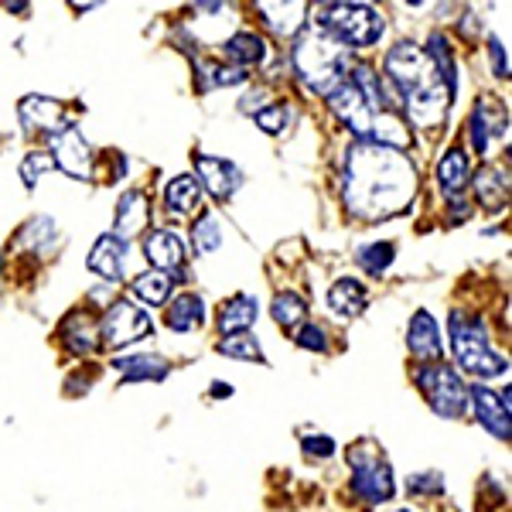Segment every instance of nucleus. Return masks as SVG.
<instances>
[{
  "label": "nucleus",
  "mask_w": 512,
  "mask_h": 512,
  "mask_svg": "<svg viewBox=\"0 0 512 512\" xmlns=\"http://www.w3.org/2000/svg\"><path fill=\"white\" fill-rule=\"evenodd\" d=\"M62 342H65V349H69V352L89 355L96 349V342H99L96 321H89L82 311H72V315L65 318V325H62Z\"/></svg>",
  "instance_id": "c85d7f7f"
},
{
  "label": "nucleus",
  "mask_w": 512,
  "mask_h": 512,
  "mask_svg": "<svg viewBox=\"0 0 512 512\" xmlns=\"http://www.w3.org/2000/svg\"><path fill=\"white\" fill-rule=\"evenodd\" d=\"M212 393H216V400H226V396L233 393V386H229V383H212Z\"/></svg>",
  "instance_id": "ea45409f"
},
{
  "label": "nucleus",
  "mask_w": 512,
  "mask_h": 512,
  "mask_svg": "<svg viewBox=\"0 0 512 512\" xmlns=\"http://www.w3.org/2000/svg\"><path fill=\"white\" fill-rule=\"evenodd\" d=\"M48 151H52L55 168L65 171L69 178L76 181H93L96 175V151L76 123H65L59 134L48 137Z\"/></svg>",
  "instance_id": "1a4fd4ad"
},
{
  "label": "nucleus",
  "mask_w": 512,
  "mask_h": 512,
  "mask_svg": "<svg viewBox=\"0 0 512 512\" xmlns=\"http://www.w3.org/2000/svg\"><path fill=\"white\" fill-rule=\"evenodd\" d=\"M400 512H410V509H400Z\"/></svg>",
  "instance_id": "79ce46f5"
},
{
  "label": "nucleus",
  "mask_w": 512,
  "mask_h": 512,
  "mask_svg": "<svg viewBox=\"0 0 512 512\" xmlns=\"http://www.w3.org/2000/svg\"><path fill=\"white\" fill-rule=\"evenodd\" d=\"M256 11L277 38H297L308 24V4H301V0H294V4H256Z\"/></svg>",
  "instance_id": "5701e85b"
},
{
  "label": "nucleus",
  "mask_w": 512,
  "mask_h": 512,
  "mask_svg": "<svg viewBox=\"0 0 512 512\" xmlns=\"http://www.w3.org/2000/svg\"><path fill=\"white\" fill-rule=\"evenodd\" d=\"M393 256H396V246L386 243V239H379V243H366L359 246V253H355V263H359L366 274H386V270L393 267Z\"/></svg>",
  "instance_id": "2f4dec72"
},
{
  "label": "nucleus",
  "mask_w": 512,
  "mask_h": 512,
  "mask_svg": "<svg viewBox=\"0 0 512 512\" xmlns=\"http://www.w3.org/2000/svg\"><path fill=\"white\" fill-rule=\"evenodd\" d=\"M260 318V304H256L253 294H233L219 304L216 311V325L222 335H236V332H250L253 321Z\"/></svg>",
  "instance_id": "4be33fe9"
},
{
  "label": "nucleus",
  "mask_w": 512,
  "mask_h": 512,
  "mask_svg": "<svg viewBox=\"0 0 512 512\" xmlns=\"http://www.w3.org/2000/svg\"><path fill=\"white\" fill-rule=\"evenodd\" d=\"M222 226H219V219L212 216V212H202L195 222H192V250L195 256H209V253H216L219 246H222Z\"/></svg>",
  "instance_id": "7c9ffc66"
},
{
  "label": "nucleus",
  "mask_w": 512,
  "mask_h": 512,
  "mask_svg": "<svg viewBox=\"0 0 512 512\" xmlns=\"http://www.w3.org/2000/svg\"><path fill=\"white\" fill-rule=\"evenodd\" d=\"M489 59H492V72L499 79H506L509 76V59H506V48H502V41L499 38H489Z\"/></svg>",
  "instance_id": "58836bf2"
},
{
  "label": "nucleus",
  "mask_w": 512,
  "mask_h": 512,
  "mask_svg": "<svg viewBox=\"0 0 512 512\" xmlns=\"http://www.w3.org/2000/svg\"><path fill=\"white\" fill-rule=\"evenodd\" d=\"M444 475L441 472H420V475H410L407 478V492L414 495H444Z\"/></svg>",
  "instance_id": "e433bc0d"
},
{
  "label": "nucleus",
  "mask_w": 512,
  "mask_h": 512,
  "mask_svg": "<svg viewBox=\"0 0 512 512\" xmlns=\"http://www.w3.org/2000/svg\"><path fill=\"white\" fill-rule=\"evenodd\" d=\"M161 205L168 216H188L202 205V188H198L195 175H175L164 185V195H161Z\"/></svg>",
  "instance_id": "393cba45"
},
{
  "label": "nucleus",
  "mask_w": 512,
  "mask_h": 512,
  "mask_svg": "<svg viewBox=\"0 0 512 512\" xmlns=\"http://www.w3.org/2000/svg\"><path fill=\"white\" fill-rule=\"evenodd\" d=\"M475 181V195L478 202L485 205V209H506V195H509V178L506 171H499L495 164H485V168H478V175H472Z\"/></svg>",
  "instance_id": "a878e982"
},
{
  "label": "nucleus",
  "mask_w": 512,
  "mask_h": 512,
  "mask_svg": "<svg viewBox=\"0 0 512 512\" xmlns=\"http://www.w3.org/2000/svg\"><path fill=\"white\" fill-rule=\"evenodd\" d=\"M175 284H178V277L161 274V270H144V274L134 277L130 294H134L140 304H168L171 294H175Z\"/></svg>",
  "instance_id": "cd10ccee"
},
{
  "label": "nucleus",
  "mask_w": 512,
  "mask_h": 512,
  "mask_svg": "<svg viewBox=\"0 0 512 512\" xmlns=\"http://www.w3.org/2000/svg\"><path fill=\"white\" fill-rule=\"evenodd\" d=\"M18 117H21V127L24 134H59L65 127V117H62V103L52 96H41V93H31L24 96L18 103Z\"/></svg>",
  "instance_id": "2eb2a0df"
},
{
  "label": "nucleus",
  "mask_w": 512,
  "mask_h": 512,
  "mask_svg": "<svg viewBox=\"0 0 512 512\" xmlns=\"http://www.w3.org/2000/svg\"><path fill=\"white\" fill-rule=\"evenodd\" d=\"M256 127L263 130V134H270V137H280L287 130V123L294 120V110L287 103H270V106H263L260 113H256Z\"/></svg>",
  "instance_id": "72a5a7b5"
},
{
  "label": "nucleus",
  "mask_w": 512,
  "mask_h": 512,
  "mask_svg": "<svg viewBox=\"0 0 512 512\" xmlns=\"http://www.w3.org/2000/svg\"><path fill=\"white\" fill-rule=\"evenodd\" d=\"M151 315H147L140 304L134 301H113L110 308L103 311V318L96 321V332H99V342L106 349H127V345L140 342V338L151 335Z\"/></svg>",
  "instance_id": "6e6552de"
},
{
  "label": "nucleus",
  "mask_w": 512,
  "mask_h": 512,
  "mask_svg": "<svg viewBox=\"0 0 512 512\" xmlns=\"http://www.w3.org/2000/svg\"><path fill=\"white\" fill-rule=\"evenodd\" d=\"M222 55L243 72L256 69V65L267 62V41H263V35H256V31H236V35L222 41Z\"/></svg>",
  "instance_id": "b1692460"
},
{
  "label": "nucleus",
  "mask_w": 512,
  "mask_h": 512,
  "mask_svg": "<svg viewBox=\"0 0 512 512\" xmlns=\"http://www.w3.org/2000/svg\"><path fill=\"white\" fill-rule=\"evenodd\" d=\"M417 390L427 396L431 410L444 420H461L468 410V386L448 362H424L414 373Z\"/></svg>",
  "instance_id": "423d86ee"
},
{
  "label": "nucleus",
  "mask_w": 512,
  "mask_h": 512,
  "mask_svg": "<svg viewBox=\"0 0 512 512\" xmlns=\"http://www.w3.org/2000/svg\"><path fill=\"white\" fill-rule=\"evenodd\" d=\"M291 65L301 79V86H308L315 96H332L345 79L352 76L355 62L342 45H335L328 35H321L318 28L301 31L294 38L291 48Z\"/></svg>",
  "instance_id": "f03ea898"
},
{
  "label": "nucleus",
  "mask_w": 512,
  "mask_h": 512,
  "mask_svg": "<svg viewBox=\"0 0 512 512\" xmlns=\"http://www.w3.org/2000/svg\"><path fill=\"white\" fill-rule=\"evenodd\" d=\"M297 349H308V352H328V332L321 325H315V321H304L301 328H297L294 335Z\"/></svg>",
  "instance_id": "c9c22d12"
},
{
  "label": "nucleus",
  "mask_w": 512,
  "mask_h": 512,
  "mask_svg": "<svg viewBox=\"0 0 512 512\" xmlns=\"http://www.w3.org/2000/svg\"><path fill=\"white\" fill-rule=\"evenodd\" d=\"M468 403H472L475 420L485 427V431L492 437H499V441H509V410H512L509 390L495 393L489 386L472 383L468 386Z\"/></svg>",
  "instance_id": "9b49d317"
},
{
  "label": "nucleus",
  "mask_w": 512,
  "mask_h": 512,
  "mask_svg": "<svg viewBox=\"0 0 512 512\" xmlns=\"http://www.w3.org/2000/svg\"><path fill=\"white\" fill-rule=\"evenodd\" d=\"M328 106H332V113L352 130L355 137H359V140L369 137V127H373L376 110L369 106V99L359 93V86H355L352 79H345L342 86L328 96Z\"/></svg>",
  "instance_id": "f8f14e48"
},
{
  "label": "nucleus",
  "mask_w": 512,
  "mask_h": 512,
  "mask_svg": "<svg viewBox=\"0 0 512 512\" xmlns=\"http://www.w3.org/2000/svg\"><path fill=\"white\" fill-rule=\"evenodd\" d=\"M349 465L355 472L352 489L362 502H369V506H386L396 495L393 465L379 451L369 448V444H355L349 451Z\"/></svg>",
  "instance_id": "0eeeda50"
},
{
  "label": "nucleus",
  "mask_w": 512,
  "mask_h": 512,
  "mask_svg": "<svg viewBox=\"0 0 512 512\" xmlns=\"http://www.w3.org/2000/svg\"><path fill=\"white\" fill-rule=\"evenodd\" d=\"M195 171H198V188H205L216 202L236 195V188L243 185V171L233 161L216 158V154H195Z\"/></svg>",
  "instance_id": "ddd939ff"
},
{
  "label": "nucleus",
  "mask_w": 512,
  "mask_h": 512,
  "mask_svg": "<svg viewBox=\"0 0 512 512\" xmlns=\"http://www.w3.org/2000/svg\"><path fill=\"white\" fill-rule=\"evenodd\" d=\"M209 315H205V297L195 294V291H185L178 297H171L168 311H164V325L171 328V332L178 335H188L195 332V328H202Z\"/></svg>",
  "instance_id": "412c9836"
},
{
  "label": "nucleus",
  "mask_w": 512,
  "mask_h": 512,
  "mask_svg": "<svg viewBox=\"0 0 512 512\" xmlns=\"http://www.w3.org/2000/svg\"><path fill=\"white\" fill-rule=\"evenodd\" d=\"M472 185V158L461 147H448L437 161V188L448 198H458Z\"/></svg>",
  "instance_id": "aec40b11"
},
{
  "label": "nucleus",
  "mask_w": 512,
  "mask_h": 512,
  "mask_svg": "<svg viewBox=\"0 0 512 512\" xmlns=\"http://www.w3.org/2000/svg\"><path fill=\"white\" fill-rule=\"evenodd\" d=\"M448 335H451V352L454 362L465 369L475 383H492L509 373V359L499 349H492L489 342V328L478 315L468 311H451L448 318Z\"/></svg>",
  "instance_id": "7ed1b4c3"
},
{
  "label": "nucleus",
  "mask_w": 512,
  "mask_h": 512,
  "mask_svg": "<svg viewBox=\"0 0 512 512\" xmlns=\"http://www.w3.org/2000/svg\"><path fill=\"white\" fill-rule=\"evenodd\" d=\"M270 318L277 321V328L304 325V318H308V301L297 291H280L274 301H270Z\"/></svg>",
  "instance_id": "c756f323"
},
{
  "label": "nucleus",
  "mask_w": 512,
  "mask_h": 512,
  "mask_svg": "<svg viewBox=\"0 0 512 512\" xmlns=\"http://www.w3.org/2000/svg\"><path fill=\"white\" fill-rule=\"evenodd\" d=\"M304 454H308V458H332L335 454V441L328 434H311V437H304Z\"/></svg>",
  "instance_id": "4c0bfd02"
},
{
  "label": "nucleus",
  "mask_w": 512,
  "mask_h": 512,
  "mask_svg": "<svg viewBox=\"0 0 512 512\" xmlns=\"http://www.w3.org/2000/svg\"><path fill=\"white\" fill-rule=\"evenodd\" d=\"M113 369H117V373L127 379V383H137V379H164L168 376V362L161 359V355H117V359H113Z\"/></svg>",
  "instance_id": "bb28decb"
},
{
  "label": "nucleus",
  "mask_w": 512,
  "mask_h": 512,
  "mask_svg": "<svg viewBox=\"0 0 512 512\" xmlns=\"http://www.w3.org/2000/svg\"><path fill=\"white\" fill-rule=\"evenodd\" d=\"M506 123H509L506 106L495 103V99H489V96H478L472 117H468V140H472V154L485 158L495 140H506V134H509Z\"/></svg>",
  "instance_id": "9d476101"
},
{
  "label": "nucleus",
  "mask_w": 512,
  "mask_h": 512,
  "mask_svg": "<svg viewBox=\"0 0 512 512\" xmlns=\"http://www.w3.org/2000/svg\"><path fill=\"white\" fill-rule=\"evenodd\" d=\"M417 164L373 140H355L345 154L342 198L352 216L376 222L403 212L417 195Z\"/></svg>",
  "instance_id": "f257e3e1"
},
{
  "label": "nucleus",
  "mask_w": 512,
  "mask_h": 512,
  "mask_svg": "<svg viewBox=\"0 0 512 512\" xmlns=\"http://www.w3.org/2000/svg\"><path fill=\"white\" fill-rule=\"evenodd\" d=\"M147 222H151V202L140 188H130L117 198V209H113V236L120 239H137L144 236Z\"/></svg>",
  "instance_id": "f3484780"
},
{
  "label": "nucleus",
  "mask_w": 512,
  "mask_h": 512,
  "mask_svg": "<svg viewBox=\"0 0 512 512\" xmlns=\"http://www.w3.org/2000/svg\"><path fill=\"white\" fill-rule=\"evenodd\" d=\"M0 274H4V246H0Z\"/></svg>",
  "instance_id": "a19ab883"
},
{
  "label": "nucleus",
  "mask_w": 512,
  "mask_h": 512,
  "mask_svg": "<svg viewBox=\"0 0 512 512\" xmlns=\"http://www.w3.org/2000/svg\"><path fill=\"white\" fill-rule=\"evenodd\" d=\"M144 256L151 263V270L185 280V243H181L175 229H151L144 236Z\"/></svg>",
  "instance_id": "4468645a"
},
{
  "label": "nucleus",
  "mask_w": 512,
  "mask_h": 512,
  "mask_svg": "<svg viewBox=\"0 0 512 512\" xmlns=\"http://www.w3.org/2000/svg\"><path fill=\"white\" fill-rule=\"evenodd\" d=\"M52 168H55L52 154H48V151H31L28 158L21 161V185L24 188H35L38 178L45 175V171H52Z\"/></svg>",
  "instance_id": "f704fd0d"
},
{
  "label": "nucleus",
  "mask_w": 512,
  "mask_h": 512,
  "mask_svg": "<svg viewBox=\"0 0 512 512\" xmlns=\"http://www.w3.org/2000/svg\"><path fill=\"white\" fill-rule=\"evenodd\" d=\"M315 28L349 52V48H373L376 41L386 35V18L373 4L338 0V4H321L318 7Z\"/></svg>",
  "instance_id": "20e7f679"
},
{
  "label": "nucleus",
  "mask_w": 512,
  "mask_h": 512,
  "mask_svg": "<svg viewBox=\"0 0 512 512\" xmlns=\"http://www.w3.org/2000/svg\"><path fill=\"white\" fill-rule=\"evenodd\" d=\"M328 311L338 318H359L369 304V287L355 277H338L325 294Z\"/></svg>",
  "instance_id": "6ab92c4d"
},
{
  "label": "nucleus",
  "mask_w": 512,
  "mask_h": 512,
  "mask_svg": "<svg viewBox=\"0 0 512 512\" xmlns=\"http://www.w3.org/2000/svg\"><path fill=\"white\" fill-rule=\"evenodd\" d=\"M407 349L410 355H417L420 362H441L444 342H441V328H437L434 315L427 308H420L407 325Z\"/></svg>",
  "instance_id": "a211bd4d"
},
{
  "label": "nucleus",
  "mask_w": 512,
  "mask_h": 512,
  "mask_svg": "<svg viewBox=\"0 0 512 512\" xmlns=\"http://www.w3.org/2000/svg\"><path fill=\"white\" fill-rule=\"evenodd\" d=\"M127 256H130V243L113 233H103L93 243V250L86 256V267L93 270L96 277L110 280V284H117L127 274Z\"/></svg>",
  "instance_id": "dca6fc26"
},
{
  "label": "nucleus",
  "mask_w": 512,
  "mask_h": 512,
  "mask_svg": "<svg viewBox=\"0 0 512 512\" xmlns=\"http://www.w3.org/2000/svg\"><path fill=\"white\" fill-rule=\"evenodd\" d=\"M219 352L229 355V359H243V362H263V349L260 338L250 332H236V335H222Z\"/></svg>",
  "instance_id": "473e14b6"
},
{
  "label": "nucleus",
  "mask_w": 512,
  "mask_h": 512,
  "mask_svg": "<svg viewBox=\"0 0 512 512\" xmlns=\"http://www.w3.org/2000/svg\"><path fill=\"white\" fill-rule=\"evenodd\" d=\"M383 79H386V86L393 89V96H400V99H407V96L420 93V89L441 82L437 79L434 62L427 59L424 45H417V41H396L390 52H386Z\"/></svg>",
  "instance_id": "39448f33"
}]
</instances>
